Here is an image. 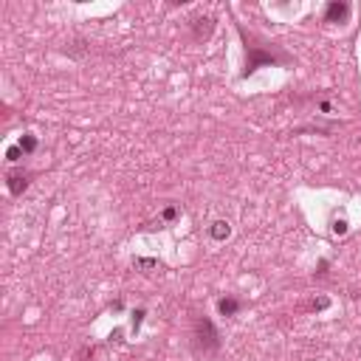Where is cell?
Instances as JSON below:
<instances>
[{"instance_id": "cell-3", "label": "cell", "mask_w": 361, "mask_h": 361, "mask_svg": "<svg viewBox=\"0 0 361 361\" xmlns=\"http://www.w3.org/2000/svg\"><path fill=\"white\" fill-rule=\"evenodd\" d=\"M350 17V3L344 0H330L324 9V23H347Z\"/></svg>"}, {"instance_id": "cell-10", "label": "cell", "mask_w": 361, "mask_h": 361, "mask_svg": "<svg viewBox=\"0 0 361 361\" xmlns=\"http://www.w3.org/2000/svg\"><path fill=\"white\" fill-rule=\"evenodd\" d=\"M17 144H20V150H23V153H25V155H31V153H34V150H37V135H31V133H25V135H23V138H20V141H17Z\"/></svg>"}, {"instance_id": "cell-17", "label": "cell", "mask_w": 361, "mask_h": 361, "mask_svg": "<svg viewBox=\"0 0 361 361\" xmlns=\"http://www.w3.org/2000/svg\"><path fill=\"white\" fill-rule=\"evenodd\" d=\"M319 110H322V113H330L333 104H330V102H319Z\"/></svg>"}, {"instance_id": "cell-5", "label": "cell", "mask_w": 361, "mask_h": 361, "mask_svg": "<svg viewBox=\"0 0 361 361\" xmlns=\"http://www.w3.org/2000/svg\"><path fill=\"white\" fill-rule=\"evenodd\" d=\"M209 237L214 240V243H223V240H229L232 237V223L229 220H214V223H209Z\"/></svg>"}, {"instance_id": "cell-13", "label": "cell", "mask_w": 361, "mask_h": 361, "mask_svg": "<svg viewBox=\"0 0 361 361\" xmlns=\"http://www.w3.org/2000/svg\"><path fill=\"white\" fill-rule=\"evenodd\" d=\"M144 316H147V311H144V308H135V311H133V333H138V327H141V322H144Z\"/></svg>"}, {"instance_id": "cell-7", "label": "cell", "mask_w": 361, "mask_h": 361, "mask_svg": "<svg viewBox=\"0 0 361 361\" xmlns=\"http://www.w3.org/2000/svg\"><path fill=\"white\" fill-rule=\"evenodd\" d=\"M237 311H240V299H234V296L217 299V313H220V316H234Z\"/></svg>"}, {"instance_id": "cell-2", "label": "cell", "mask_w": 361, "mask_h": 361, "mask_svg": "<svg viewBox=\"0 0 361 361\" xmlns=\"http://www.w3.org/2000/svg\"><path fill=\"white\" fill-rule=\"evenodd\" d=\"M268 62H276V57H271V54H265V51H260L257 45H248V51H245V71H243V76L254 74L260 65H268Z\"/></svg>"}, {"instance_id": "cell-4", "label": "cell", "mask_w": 361, "mask_h": 361, "mask_svg": "<svg viewBox=\"0 0 361 361\" xmlns=\"http://www.w3.org/2000/svg\"><path fill=\"white\" fill-rule=\"evenodd\" d=\"M189 31H192V37H195L198 43H203V40L212 37L214 20H212V17H192V20H189Z\"/></svg>"}, {"instance_id": "cell-9", "label": "cell", "mask_w": 361, "mask_h": 361, "mask_svg": "<svg viewBox=\"0 0 361 361\" xmlns=\"http://www.w3.org/2000/svg\"><path fill=\"white\" fill-rule=\"evenodd\" d=\"M85 51H88V43H85V40H76V43L65 45V54L74 57V60H82V57H85Z\"/></svg>"}, {"instance_id": "cell-15", "label": "cell", "mask_w": 361, "mask_h": 361, "mask_svg": "<svg viewBox=\"0 0 361 361\" xmlns=\"http://www.w3.org/2000/svg\"><path fill=\"white\" fill-rule=\"evenodd\" d=\"M327 305H330V299H327V296H322V299H316V302L311 305V311H324Z\"/></svg>"}, {"instance_id": "cell-12", "label": "cell", "mask_w": 361, "mask_h": 361, "mask_svg": "<svg viewBox=\"0 0 361 361\" xmlns=\"http://www.w3.org/2000/svg\"><path fill=\"white\" fill-rule=\"evenodd\" d=\"M330 232L336 234V237H344V234H347V220H344V217H336L333 226H330Z\"/></svg>"}, {"instance_id": "cell-1", "label": "cell", "mask_w": 361, "mask_h": 361, "mask_svg": "<svg viewBox=\"0 0 361 361\" xmlns=\"http://www.w3.org/2000/svg\"><path fill=\"white\" fill-rule=\"evenodd\" d=\"M192 339H195V350L198 353H217L220 350V333L214 330L212 319H198L195 322V333H192Z\"/></svg>"}, {"instance_id": "cell-8", "label": "cell", "mask_w": 361, "mask_h": 361, "mask_svg": "<svg viewBox=\"0 0 361 361\" xmlns=\"http://www.w3.org/2000/svg\"><path fill=\"white\" fill-rule=\"evenodd\" d=\"M135 271H141V274H150V271H161V263L155 257H135L133 260Z\"/></svg>"}, {"instance_id": "cell-11", "label": "cell", "mask_w": 361, "mask_h": 361, "mask_svg": "<svg viewBox=\"0 0 361 361\" xmlns=\"http://www.w3.org/2000/svg\"><path fill=\"white\" fill-rule=\"evenodd\" d=\"M23 158H25V153L20 150V144H12V147L6 150V161H9V164H20Z\"/></svg>"}, {"instance_id": "cell-16", "label": "cell", "mask_w": 361, "mask_h": 361, "mask_svg": "<svg viewBox=\"0 0 361 361\" xmlns=\"http://www.w3.org/2000/svg\"><path fill=\"white\" fill-rule=\"evenodd\" d=\"M122 336H124L122 330H113L110 333V344H122Z\"/></svg>"}, {"instance_id": "cell-14", "label": "cell", "mask_w": 361, "mask_h": 361, "mask_svg": "<svg viewBox=\"0 0 361 361\" xmlns=\"http://www.w3.org/2000/svg\"><path fill=\"white\" fill-rule=\"evenodd\" d=\"M178 217V206H166L164 212H161V223H172Z\"/></svg>"}, {"instance_id": "cell-18", "label": "cell", "mask_w": 361, "mask_h": 361, "mask_svg": "<svg viewBox=\"0 0 361 361\" xmlns=\"http://www.w3.org/2000/svg\"><path fill=\"white\" fill-rule=\"evenodd\" d=\"M324 271H327V260H322V263H319V271H316V274H319V276H322V274H324Z\"/></svg>"}, {"instance_id": "cell-6", "label": "cell", "mask_w": 361, "mask_h": 361, "mask_svg": "<svg viewBox=\"0 0 361 361\" xmlns=\"http://www.w3.org/2000/svg\"><path fill=\"white\" fill-rule=\"evenodd\" d=\"M25 189H29V175L25 172H9V192L14 198H20Z\"/></svg>"}]
</instances>
